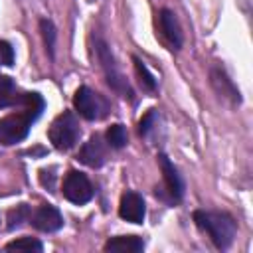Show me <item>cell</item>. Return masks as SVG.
<instances>
[{
	"label": "cell",
	"instance_id": "cell-5",
	"mask_svg": "<svg viewBox=\"0 0 253 253\" xmlns=\"http://www.w3.org/2000/svg\"><path fill=\"white\" fill-rule=\"evenodd\" d=\"M73 107L87 121H97V119L105 117V113H107L105 99L99 93H95L93 89H89L87 85H81L75 91V95H73Z\"/></svg>",
	"mask_w": 253,
	"mask_h": 253
},
{
	"label": "cell",
	"instance_id": "cell-14",
	"mask_svg": "<svg viewBox=\"0 0 253 253\" xmlns=\"http://www.w3.org/2000/svg\"><path fill=\"white\" fill-rule=\"evenodd\" d=\"M105 138H107V144L111 146V148H123V146H126V142H128V134H126V128L123 126V125H111L109 128H107V132H105Z\"/></svg>",
	"mask_w": 253,
	"mask_h": 253
},
{
	"label": "cell",
	"instance_id": "cell-21",
	"mask_svg": "<svg viewBox=\"0 0 253 253\" xmlns=\"http://www.w3.org/2000/svg\"><path fill=\"white\" fill-rule=\"evenodd\" d=\"M47 174H49V176L45 178V170H42V172H40V180H42V184H43L47 190H51V192H53V180H55V174H53L51 170H49Z\"/></svg>",
	"mask_w": 253,
	"mask_h": 253
},
{
	"label": "cell",
	"instance_id": "cell-16",
	"mask_svg": "<svg viewBox=\"0 0 253 253\" xmlns=\"http://www.w3.org/2000/svg\"><path fill=\"white\" fill-rule=\"evenodd\" d=\"M132 61H134V71H136V75H138L140 85H142L146 91H154V89H156V79H154V75L148 71V67H146L136 55H132Z\"/></svg>",
	"mask_w": 253,
	"mask_h": 253
},
{
	"label": "cell",
	"instance_id": "cell-22",
	"mask_svg": "<svg viewBox=\"0 0 253 253\" xmlns=\"http://www.w3.org/2000/svg\"><path fill=\"white\" fill-rule=\"evenodd\" d=\"M89 2H95V0H89Z\"/></svg>",
	"mask_w": 253,
	"mask_h": 253
},
{
	"label": "cell",
	"instance_id": "cell-18",
	"mask_svg": "<svg viewBox=\"0 0 253 253\" xmlns=\"http://www.w3.org/2000/svg\"><path fill=\"white\" fill-rule=\"evenodd\" d=\"M40 30H42V36H43V42H45V49L49 51V55H53V45H55V28H53V24L49 20H42Z\"/></svg>",
	"mask_w": 253,
	"mask_h": 253
},
{
	"label": "cell",
	"instance_id": "cell-15",
	"mask_svg": "<svg viewBox=\"0 0 253 253\" xmlns=\"http://www.w3.org/2000/svg\"><path fill=\"white\" fill-rule=\"evenodd\" d=\"M30 208L26 206V204H20V206H16V208H12L10 211H8V217H6V227L8 229H16V227H20L24 221H28L30 219Z\"/></svg>",
	"mask_w": 253,
	"mask_h": 253
},
{
	"label": "cell",
	"instance_id": "cell-13",
	"mask_svg": "<svg viewBox=\"0 0 253 253\" xmlns=\"http://www.w3.org/2000/svg\"><path fill=\"white\" fill-rule=\"evenodd\" d=\"M142 249H144V241L138 235H117L105 243V251H117V253H136Z\"/></svg>",
	"mask_w": 253,
	"mask_h": 253
},
{
	"label": "cell",
	"instance_id": "cell-7",
	"mask_svg": "<svg viewBox=\"0 0 253 253\" xmlns=\"http://www.w3.org/2000/svg\"><path fill=\"white\" fill-rule=\"evenodd\" d=\"M156 28H158V34L162 38V42L170 47V49H180L182 47V30H180V24L174 16L172 10L168 8H162L158 12V20H156Z\"/></svg>",
	"mask_w": 253,
	"mask_h": 253
},
{
	"label": "cell",
	"instance_id": "cell-2",
	"mask_svg": "<svg viewBox=\"0 0 253 253\" xmlns=\"http://www.w3.org/2000/svg\"><path fill=\"white\" fill-rule=\"evenodd\" d=\"M196 225L206 231L211 239V243L217 249H227L233 243L237 225L235 219L225 211H208V210H196L194 211Z\"/></svg>",
	"mask_w": 253,
	"mask_h": 253
},
{
	"label": "cell",
	"instance_id": "cell-4",
	"mask_svg": "<svg viewBox=\"0 0 253 253\" xmlns=\"http://www.w3.org/2000/svg\"><path fill=\"white\" fill-rule=\"evenodd\" d=\"M95 49H97V59H99V63H101V67H103V71H105L107 83H109L117 93H121L123 97H132V91H130L126 79L123 77V73H121L119 67L115 65V57H113L111 49L107 47V43H105L101 38L95 40Z\"/></svg>",
	"mask_w": 253,
	"mask_h": 253
},
{
	"label": "cell",
	"instance_id": "cell-3",
	"mask_svg": "<svg viewBox=\"0 0 253 253\" xmlns=\"http://www.w3.org/2000/svg\"><path fill=\"white\" fill-rule=\"evenodd\" d=\"M79 123L75 119L73 113L65 111L61 115L55 117V121L51 123L49 130H47V136H49V142L57 148V150H69L75 146V142L79 140Z\"/></svg>",
	"mask_w": 253,
	"mask_h": 253
},
{
	"label": "cell",
	"instance_id": "cell-6",
	"mask_svg": "<svg viewBox=\"0 0 253 253\" xmlns=\"http://www.w3.org/2000/svg\"><path fill=\"white\" fill-rule=\"evenodd\" d=\"M61 192H63L65 200H69L71 204H77V206H83L93 198V186H91L89 178L77 170H69L65 174Z\"/></svg>",
	"mask_w": 253,
	"mask_h": 253
},
{
	"label": "cell",
	"instance_id": "cell-9",
	"mask_svg": "<svg viewBox=\"0 0 253 253\" xmlns=\"http://www.w3.org/2000/svg\"><path fill=\"white\" fill-rule=\"evenodd\" d=\"M158 164L162 170V180H164V188L168 192L170 202H180L182 194H184V182H182L176 166L168 160L166 154H158Z\"/></svg>",
	"mask_w": 253,
	"mask_h": 253
},
{
	"label": "cell",
	"instance_id": "cell-8",
	"mask_svg": "<svg viewBox=\"0 0 253 253\" xmlns=\"http://www.w3.org/2000/svg\"><path fill=\"white\" fill-rule=\"evenodd\" d=\"M30 223L38 231L51 233V231H57L63 227V217H61L57 208H53L51 204H43L30 213Z\"/></svg>",
	"mask_w": 253,
	"mask_h": 253
},
{
	"label": "cell",
	"instance_id": "cell-19",
	"mask_svg": "<svg viewBox=\"0 0 253 253\" xmlns=\"http://www.w3.org/2000/svg\"><path fill=\"white\" fill-rule=\"evenodd\" d=\"M12 63H14V47L8 42L0 40V65L10 67Z\"/></svg>",
	"mask_w": 253,
	"mask_h": 253
},
{
	"label": "cell",
	"instance_id": "cell-10",
	"mask_svg": "<svg viewBox=\"0 0 253 253\" xmlns=\"http://www.w3.org/2000/svg\"><path fill=\"white\" fill-rule=\"evenodd\" d=\"M119 215L130 223H142L146 215V206L142 196L136 192H125L119 202Z\"/></svg>",
	"mask_w": 253,
	"mask_h": 253
},
{
	"label": "cell",
	"instance_id": "cell-1",
	"mask_svg": "<svg viewBox=\"0 0 253 253\" xmlns=\"http://www.w3.org/2000/svg\"><path fill=\"white\" fill-rule=\"evenodd\" d=\"M14 105H20V113H12L0 119V144L10 146L24 140L30 132L32 123L43 111V99L38 93H22L14 97Z\"/></svg>",
	"mask_w": 253,
	"mask_h": 253
},
{
	"label": "cell",
	"instance_id": "cell-17",
	"mask_svg": "<svg viewBox=\"0 0 253 253\" xmlns=\"http://www.w3.org/2000/svg\"><path fill=\"white\" fill-rule=\"evenodd\" d=\"M42 249H43V245L34 237H20L6 245V251H36V253H40Z\"/></svg>",
	"mask_w": 253,
	"mask_h": 253
},
{
	"label": "cell",
	"instance_id": "cell-12",
	"mask_svg": "<svg viewBox=\"0 0 253 253\" xmlns=\"http://www.w3.org/2000/svg\"><path fill=\"white\" fill-rule=\"evenodd\" d=\"M79 160L91 168H99L105 162V146L101 142V136L93 134L79 150Z\"/></svg>",
	"mask_w": 253,
	"mask_h": 253
},
{
	"label": "cell",
	"instance_id": "cell-11",
	"mask_svg": "<svg viewBox=\"0 0 253 253\" xmlns=\"http://www.w3.org/2000/svg\"><path fill=\"white\" fill-rule=\"evenodd\" d=\"M210 81H211L213 91H215L219 97L227 99L231 105H239V103H241L239 89L233 85V81L229 79V75H227L221 67H211V71H210Z\"/></svg>",
	"mask_w": 253,
	"mask_h": 253
},
{
	"label": "cell",
	"instance_id": "cell-20",
	"mask_svg": "<svg viewBox=\"0 0 253 253\" xmlns=\"http://www.w3.org/2000/svg\"><path fill=\"white\" fill-rule=\"evenodd\" d=\"M154 121H156V113L150 109L140 121H138V132L142 134V136H146L150 130H152V125H154Z\"/></svg>",
	"mask_w": 253,
	"mask_h": 253
}]
</instances>
